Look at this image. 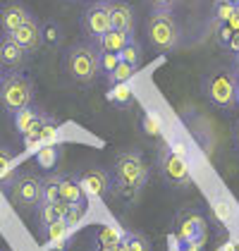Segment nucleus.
Returning a JSON list of instances; mask_svg holds the SVG:
<instances>
[{
    "label": "nucleus",
    "mask_w": 239,
    "mask_h": 251,
    "mask_svg": "<svg viewBox=\"0 0 239 251\" xmlns=\"http://www.w3.org/2000/svg\"><path fill=\"white\" fill-rule=\"evenodd\" d=\"M81 29H84V34L89 39H100L103 34H108L113 29V24H110V5L94 2L81 17Z\"/></svg>",
    "instance_id": "nucleus-10"
},
{
    "label": "nucleus",
    "mask_w": 239,
    "mask_h": 251,
    "mask_svg": "<svg viewBox=\"0 0 239 251\" xmlns=\"http://www.w3.org/2000/svg\"><path fill=\"white\" fill-rule=\"evenodd\" d=\"M137 75V67L134 65H127V62H120L118 67L108 75V84H110V89L113 86H120V84H127L129 79Z\"/></svg>",
    "instance_id": "nucleus-22"
},
{
    "label": "nucleus",
    "mask_w": 239,
    "mask_h": 251,
    "mask_svg": "<svg viewBox=\"0 0 239 251\" xmlns=\"http://www.w3.org/2000/svg\"><path fill=\"white\" fill-rule=\"evenodd\" d=\"M2 75H5V70H2V65H0V77H2Z\"/></svg>",
    "instance_id": "nucleus-43"
},
{
    "label": "nucleus",
    "mask_w": 239,
    "mask_h": 251,
    "mask_svg": "<svg viewBox=\"0 0 239 251\" xmlns=\"http://www.w3.org/2000/svg\"><path fill=\"white\" fill-rule=\"evenodd\" d=\"M65 70L74 81L91 84L100 75L98 46H94V43H74V46H70L67 53H65Z\"/></svg>",
    "instance_id": "nucleus-2"
},
{
    "label": "nucleus",
    "mask_w": 239,
    "mask_h": 251,
    "mask_svg": "<svg viewBox=\"0 0 239 251\" xmlns=\"http://www.w3.org/2000/svg\"><path fill=\"white\" fill-rule=\"evenodd\" d=\"M41 110H36V108H24V110H20V113H15L12 115V120H15V127H17V132H20L22 136L26 134V129L39 120Z\"/></svg>",
    "instance_id": "nucleus-23"
},
{
    "label": "nucleus",
    "mask_w": 239,
    "mask_h": 251,
    "mask_svg": "<svg viewBox=\"0 0 239 251\" xmlns=\"http://www.w3.org/2000/svg\"><path fill=\"white\" fill-rule=\"evenodd\" d=\"M227 2H232L235 7H239V0H227Z\"/></svg>",
    "instance_id": "nucleus-42"
},
{
    "label": "nucleus",
    "mask_w": 239,
    "mask_h": 251,
    "mask_svg": "<svg viewBox=\"0 0 239 251\" xmlns=\"http://www.w3.org/2000/svg\"><path fill=\"white\" fill-rule=\"evenodd\" d=\"M158 173L160 177L175 187V189H187L191 187V173H189V165L175 149H160L158 153Z\"/></svg>",
    "instance_id": "nucleus-6"
},
{
    "label": "nucleus",
    "mask_w": 239,
    "mask_h": 251,
    "mask_svg": "<svg viewBox=\"0 0 239 251\" xmlns=\"http://www.w3.org/2000/svg\"><path fill=\"white\" fill-rule=\"evenodd\" d=\"M120 62H127V65H134V67H139L141 62V48L139 43L132 39L122 50H120Z\"/></svg>",
    "instance_id": "nucleus-25"
},
{
    "label": "nucleus",
    "mask_w": 239,
    "mask_h": 251,
    "mask_svg": "<svg viewBox=\"0 0 239 251\" xmlns=\"http://www.w3.org/2000/svg\"><path fill=\"white\" fill-rule=\"evenodd\" d=\"M94 251H120V249H103V247H98V244H96V247H94Z\"/></svg>",
    "instance_id": "nucleus-40"
},
{
    "label": "nucleus",
    "mask_w": 239,
    "mask_h": 251,
    "mask_svg": "<svg viewBox=\"0 0 239 251\" xmlns=\"http://www.w3.org/2000/svg\"><path fill=\"white\" fill-rule=\"evenodd\" d=\"M70 234H72V227H70L65 220H55V223L46 225V237H48V242H50L53 247H58V244H62V242H67Z\"/></svg>",
    "instance_id": "nucleus-20"
},
{
    "label": "nucleus",
    "mask_w": 239,
    "mask_h": 251,
    "mask_svg": "<svg viewBox=\"0 0 239 251\" xmlns=\"http://www.w3.org/2000/svg\"><path fill=\"white\" fill-rule=\"evenodd\" d=\"M34 103V81L24 72H7L0 77V105L7 113H20Z\"/></svg>",
    "instance_id": "nucleus-3"
},
{
    "label": "nucleus",
    "mask_w": 239,
    "mask_h": 251,
    "mask_svg": "<svg viewBox=\"0 0 239 251\" xmlns=\"http://www.w3.org/2000/svg\"><path fill=\"white\" fill-rule=\"evenodd\" d=\"M70 211V206L65 201H53V203H39V215L43 225H50L55 220H65V215Z\"/></svg>",
    "instance_id": "nucleus-17"
},
{
    "label": "nucleus",
    "mask_w": 239,
    "mask_h": 251,
    "mask_svg": "<svg viewBox=\"0 0 239 251\" xmlns=\"http://www.w3.org/2000/svg\"><path fill=\"white\" fill-rule=\"evenodd\" d=\"M177 251H203V244H199V242H179Z\"/></svg>",
    "instance_id": "nucleus-34"
},
{
    "label": "nucleus",
    "mask_w": 239,
    "mask_h": 251,
    "mask_svg": "<svg viewBox=\"0 0 239 251\" xmlns=\"http://www.w3.org/2000/svg\"><path fill=\"white\" fill-rule=\"evenodd\" d=\"M213 15H215L218 22L227 24L232 15H237V7H235L232 2H227V0H215V2H213Z\"/></svg>",
    "instance_id": "nucleus-26"
},
{
    "label": "nucleus",
    "mask_w": 239,
    "mask_h": 251,
    "mask_svg": "<svg viewBox=\"0 0 239 251\" xmlns=\"http://www.w3.org/2000/svg\"><path fill=\"white\" fill-rule=\"evenodd\" d=\"M108 98H110L113 103H129V100H132V89H129L127 84L113 86V89H110V94H108Z\"/></svg>",
    "instance_id": "nucleus-29"
},
{
    "label": "nucleus",
    "mask_w": 239,
    "mask_h": 251,
    "mask_svg": "<svg viewBox=\"0 0 239 251\" xmlns=\"http://www.w3.org/2000/svg\"><path fill=\"white\" fill-rule=\"evenodd\" d=\"M120 65V55L118 53H100V72L110 75L115 67Z\"/></svg>",
    "instance_id": "nucleus-31"
},
{
    "label": "nucleus",
    "mask_w": 239,
    "mask_h": 251,
    "mask_svg": "<svg viewBox=\"0 0 239 251\" xmlns=\"http://www.w3.org/2000/svg\"><path fill=\"white\" fill-rule=\"evenodd\" d=\"M58 158H60V149L53 146V144H48V146H41L39 149L36 163H39V168H43V170H53L58 165Z\"/></svg>",
    "instance_id": "nucleus-21"
},
{
    "label": "nucleus",
    "mask_w": 239,
    "mask_h": 251,
    "mask_svg": "<svg viewBox=\"0 0 239 251\" xmlns=\"http://www.w3.org/2000/svg\"><path fill=\"white\" fill-rule=\"evenodd\" d=\"M12 160H15L12 151L5 149V146H0V177H5V175L12 170Z\"/></svg>",
    "instance_id": "nucleus-33"
},
{
    "label": "nucleus",
    "mask_w": 239,
    "mask_h": 251,
    "mask_svg": "<svg viewBox=\"0 0 239 251\" xmlns=\"http://www.w3.org/2000/svg\"><path fill=\"white\" fill-rule=\"evenodd\" d=\"M86 208L89 206H70V211L65 215V223L74 230V227H79L81 223H84V218H86Z\"/></svg>",
    "instance_id": "nucleus-28"
},
{
    "label": "nucleus",
    "mask_w": 239,
    "mask_h": 251,
    "mask_svg": "<svg viewBox=\"0 0 239 251\" xmlns=\"http://www.w3.org/2000/svg\"><path fill=\"white\" fill-rule=\"evenodd\" d=\"M74 179H77V184H79L84 194H91V196H98V199H105L108 194L113 192V175L108 173L105 168H98V165H94V168H84L81 173L74 175Z\"/></svg>",
    "instance_id": "nucleus-9"
},
{
    "label": "nucleus",
    "mask_w": 239,
    "mask_h": 251,
    "mask_svg": "<svg viewBox=\"0 0 239 251\" xmlns=\"http://www.w3.org/2000/svg\"><path fill=\"white\" fill-rule=\"evenodd\" d=\"M132 41V34H122V31H115V29H110L108 34H103L98 39V50L100 53H118Z\"/></svg>",
    "instance_id": "nucleus-16"
},
{
    "label": "nucleus",
    "mask_w": 239,
    "mask_h": 251,
    "mask_svg": "<svg viewBox=\"0 0 239 251\" xmlns=\"http://www.w3.org/2000/svg\"><path fill=\"white\" fill-rule=\"evenodd\" d=\"M122 237H124V232H120L118 227L103 225V227H98V232H96V244L103 247V249H120V247H122Z\"/></svg>",
    "instance_id": "nucleus-18"
},
{
    "label": "nucleus",
    "mask_w": 239,
    "mask_h": 251,
    "mask_svg": "<svg viewBox=\"0 0 239 251\" xmlns=\"http://www.w3.org/2000/svg\"><path fill=\"white\" fill-rule=\"evenodd\" d=\"M91 2H103V5H110L113 0H91Z\"/></svg>",
    "instance_id": "nucleus-41"
},
{
    "label": "nucleus",
    "mask_w": 239,
    "mask_h": 251,
    "mask_svg": "<svg viewBox=\"0 0 239 251\" xmlns=\"http://www.w3.org/2000/svg\"><path fill=\"white\" fill-rule=\"evenodd\" d=\"M148 182V165L139 151H124L115 158V175L113 184L118 187L120 196L134 201Z\"/></svg>",
    "instance_id": "nucleus-1"
},
{
    "label": "nucleus",
    "mask_w": 239,
    "mask_h": 251,
    "mask_svg": "<svg viewBox=\"0 0 239 251\" xmlns=\"http://www.w3.org/2000/svg\"><path fill=\"white\" fill-rule=\"evenodd\" d=\"M10 201L20 211H31L41 203V177L34 173H22L10 187Z\"/></svg>",
    "instance_id": "nucleus-7"
},
{
    "label": "nucleus",
    "mask_w": 239,
    "mask_h": 251,
    "mask_svg": "<svg viewBox=\"0 0 239 251\" xmlns=\"http://www.w3.org/2000/svg\"><path fill=\"white\" fill-rule=\"evenodd\" d=\"M146 36L160 53H170L182 43V29L172 15H151L146 22Z\"/></svg>",
    "instance_id": "nucleus-4"
},
{
    "label": "nucleus",
    "mask_w": 239,
    "mask_h": 251,
    "mask_svg": "<svg viewBox=\"0 0 239 251\" xmlns=\"http://www.w3.org/2000/svg\"><path fill=\"white\" fill-rule=\"evenodd\" d=\"M237 34H239V31H237Z\"/></svg>",
    "instance_id": "nucleus-44"
},
{
    "label": "nucleus",
    "mask_w": 239,
    "mask_h": 251,
    "mask_svg": "<svg viewBox=\"0 0 239 251\" xmlns=\"http://www.w3.org/2000/svg\"><path fill=\"white\" fill-rule=\"evenodd\" d=\"M60 199L67 206H86V194L74 177H60Z\"/></svg>",
    "instance_id": "nucleus-15"
},
{
    "label": "nucleus",
    "mask_w": 239,
    "mask_h": 251,
    "mask_svg": "<svg viewBox=\"0 0 239 251\" xmlns=\"http://www.w3.org/2000/svg\"><path fill=\"white\" fill-rule=\"evenodd\" d=\"M220 251H239V244H225Z\"/></svg>",
    "instance_id": "nucleus-36"
},
{
    "label": "nucleus",
    "mask_w": 239,
    "mask_h": 251,
    "mask_svg": "<svg viewBox=\"0 0 239 251\" xmlns=\"http://www.w3.org/2000/svg\"><path fill=\"white\" fill-rule=\"evenodd\" d=\"M227 46H230L235 53H239V34H232V39L227 41Z\"/></svg>",
    "instance_id": "nucleus-35"
},
{
    "label": "nucleus",
    "mask_w": 239,
    "mask_h": 251,
    "mask_svg": "<svg viewBox=\"0 0 239 251\" xmlns=\"http://www.w3.org/2000/svg\"><path fill=\"white\" fill-rule=\"evenodd\" d=\"M206 232H208L206 218L199 211H194V208L182 211L177 215V220H175L177 242H199V244H203L206 242Z\"/></svg>",
    "instance_id": "nucleus-8"
},
{
    "label": "nucleus",
    "mask_w": 239,
    "mask_h": 251,
    "mask_svg": "<svg viewBox=\"0 0 239 251\" xmlns=\"http://www.w3.org/2000/svg\"><path fill=\"white\" fill-rule=\"evenodd\" d=\"M235 75L239 77V53H237V58H235Z\"/></svg>",
    "instance_id": "nucleus-39"
},
{
    "label": "nucleus",
    "mask_w": 239,
    "mask_h": 251,
    "mask_svg": "<svg viewBox=\"0 0 239 251\" xmlns=\"http://www.w3.org/2000/svg\"><path fill=\"white\" fill-rule=\"evenodd\" d=\"M235 72H227V70H215V72H208L203 77V94L206 98L218 105L222 110H232L237 105L235 100Z\"/></svg>",
    "instance_id": "nucleus-5"
},
{
    "label": "nucleus",
    "mask_w": 239,
    "mask_h": 251,
    "mask_svg": "<svg viewBox=\"0 0 239 251\" xmlns=\"http://www.w3.org/2000/svg\"><path fill=\"white\" fill-rule=\"evenodd\" d=\"M10 36H12L15 43H17L20 48H24L26 53H34V50H39L41 46H43V26L31 17L26 24H22L20 29H17L15 34H10Z\"/></svg>",
    "instance_id": "nucleus-12"
},
{
    "label": "nucleus",
    "mask_w": 239,
    "mask_h": 251,
    "mask_svg": "<svg viewBox=\"0 0 239 251\" xmlns=\"http://www.w3.org/2000/svg\"><path fill=\"white\" fill-rule=\"evenodd\" d=\"M148 7L156 12V15H170L175 7H177L179 0H146Z\"/></svg>",
    "instance_id": "nucleus-30"
},
{
    "label": "nucleus",
    "mask_w": 239,
    "mask_h": 251,
    "mask_svg": "<svg viewBox=\"0 0 239 251\" xmlns=\"http://www.w3.org/2000/svg\"><path fill=\"white\" fill-rule=\"evenodd\" d=\"M122 251H151V244H148V239L139 234V232H124V237H122Z\"/></svg>",
    "instance_id": "nucleus-24"
},
{
    "label": "nucleus",
    "mask_w": 239,
    "mask_h": 251,
    "mask_svg": "<svg viewBox=\"0 0 239 251\" xmlns=\"http://www.w3.org/2000/svg\"><path fill=\"white\" fill-rule=\"evenodd\" d=\"M60 177L62 175H48L41 179V203H53L60 199Z\"/></svg>",
    "instance_id": "nucleus-19"
},
{
    "label": "nucleus",
    "mask_w": 239,
    "mask_h": 251,
    "mask_svg": "<svg viewBox=\"0 0 239 251\" xmlns=\"http://www.w3.org/2000/svg\"><path fill=\"white\" fill-rule=\"evenodd\" d=\"M235 141H237V149H239V120H237V125H235Z\"/></svg>",
    "instance_id": "nucleus-38"
},
{
    "label": "nucleus",
    "mask_w": 239,
    "mask_h": 251,
    "mask_svg": "<svg viewBox=\"0 0 239 251\" xmlns=\"http://www.w3.org/2000/svg\"><path fill=\"white\" fill-rule=\"evenodd\" d=\"M26 50L20 48L12 36H7V34H2L0 36V65H2V70L7 72H17L24 67V62H26Z\"/></svg>",
    "instance_id": "nucleus-11"
},
{
    "label": "nucleus",
    "mask_w": 239,
    "mask_h": 251,
    "mask_svg": "<svg viewBox=\"0 0 239 251\" xmlns=\"http://www.w3.org/2000/svg\"><path fill=\"white\" fill-rule=\"evenodd\" d=\"M29 20H31V12L24 5H20V2H10V5H5L0 10V26H2V31L7 36L15 34L22 24H26Z\"/></svg>",
    "instance_id": "nucleus-14"
},
{
    "label": "nucleus",
    "mask_w": 239,
    "mask_h": 251,
    "mask_svg": "<svg viewBox=\"0 0 239 251\" xmlns=\"http://www.w3.org/2000/svg\"><path fill=\"white\" fill-rule=\"evenodd\" d=\"M110 24L115 31L122 34H134V24H137V12L129 2L124 0H113L110 2Z\"/></svg>",
    "instance_id": "nucleus-13"
},
{
    "label": "nucleus",
    "mask_w": 239,
    "mask_h": 251,
    "mask_svg": "<svg viewBox=\"0 0 239 251\" xmlns=\"http://www.w3.org/2000/svg\"><path fill=\"white\" fill-rule=\"evenodd\" d=\"M60 39H62V29H60L58 22H46V26H43V41L48 46H58Z\"/></svg>",
    "instance_id": "nucleus-27"
},
{
    "label": "nucleus",
    "mask_w": 239,
    "mask_h": 251,
    "mask_svg": "<svg viewBox=\"0 0 239 251\" xmlns=\"http://www.w3.org/2000/svg\"><path fill=\"white\" fill-rule=\"evenodd\" d=\"M143 132L148 136H160V120L151 113L143 115Z\"/></svg>",
    "instance_id": "nucleus-32"
},
{
    "label": "nucleus",
    "mask_w": 239,
    "mask_h": 251,
    "mask_svg": "<svg viewBox=\"0 0 239 251\" xmlns=\"http://www.w3.org/2000/svg\"><path fill=\"white\" fill-rule=\"evenodd\" d=\"M237 77V75H235ZM235 100H237V105H239V77H237V81H235Z\"/></svg>",
    "instance_id": "nucleus-37"
}]
</instances>
